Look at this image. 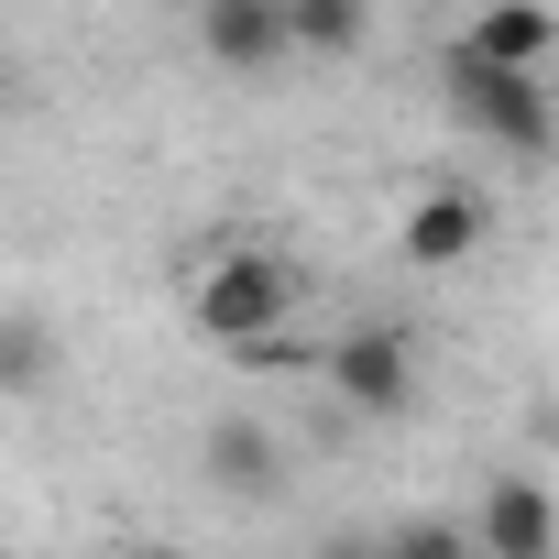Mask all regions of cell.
Wrapping results in <instances>:
<instances>
[{
	"instance_id": "8",
	"label": "cell",
	"mask_w": 559,
	"mask_h": 559,
	"mask_svg": "<svg viewBox=\"0 0 559 559\" xmlns=\"http://www.w3.org/2000/svg\"><path fill=\"white\" fill-rule=\"evenodd\" d=\"M483 230H493V209H483L472 187H417L395 241H406V263H417V274H461V263L483 252Z\"/></svg>"
},
{
	"instance_id": "7",
	"label": "cell",
	"mask_w": 559,
	"mask_h": 559,
	"mask_svg": "<svg viewBox=\"0 0 559 559\" xmlns=\"http://www.w3.org/2000/svg\"><path fill=\"white\" fill-rule=\"evenodd\" d=\"M198 56L219 67V78H274L297 45H286V0H198Z\"/></svg>"
},
{
	"instance_id": "6",
	"label": "cell",
	"mask_w": 559,
	"mask_h": 559,
	"mask_svg": "<svg viewBox=\"0 0 559 559\" xmlns=\"http://www.w3.org/2000/svg\"><path fill=\"white\" fill-rule=\"evenodd\" d=\"M198 483L219 504H274L286 493V439H274L263 417H209L198 428Z\"/></svg>"
},
{
	"instance_id": "5",
	"label": "cell",
	"mask_w": 559,
	"mask_h": 559,
	"mask_svg": "<svg viewBox=\"0 0 559 559\" xmlns=\"http://www.w3.org/2000/svg\"><path fill=\"white\" fill-rule=\"evenodd\" d=\"M450 67H483V78H548L559 67V12H537V0H493V12H472L450 34Z\"/></svg>"
},
{
	"instance_id": "12",
	"label": "cell",
	"mask_w": 559,
	"mask_h": 559,
	"mask_svg": "<svg viewBox=\"0 0 559 559\" xmlns=\"http://www.w3.org/2000/svg\"><path fill=\"white\" fill-rule=\"evenodd\" d=\"M241 373H319V341H308V330H286V341L241 352Z\"/></svg>"
},
{
	"instance_id": "3",
	"label": "cell",
	"mask_w": 559,
	"mask_h": 559,
	"mask_svg": "<svg viewBox=\"0 0 559 559\" xmlns=\"http://www.w3.org/2000/svg\"><path fill=\"white\" fill-rule=\"evenodd\" d=\"M450 121H461L472 143H493L504 165H548V154H559V88H548V78L450 67Z\"/></svg>"
},
{
	"instance_id": "10",
	"label": "cell",
	"mask_w": 559,
	"mask_h": 559,
	"mask_svg": "<svg viewBox=\"0 0 559 559\" xmlns=\"http://www.w3.org/2000/svg\"><path fill=\"white\" fill-rule=\"evenodd\" d=\"M286 45L297 56H362L373 12H362V0H286Z\"/></svg>"
},
{
	"instance_id": "11",
	"label": "cell",
	"mask_w": 559,
	"mask_h": 559,
	"mask_svg": "<svg viewBox=\"0 0 559 559\" xmlns=\"http://www.w3.org/2000/svg\"><path fill=\"white\" fill-rule=\"evenodd\" d=\"M373 548H384V559H472V526H461V515H395Z\"/></svg>"
},
{
	"instance_id": "13",
	"label": "cell",
	"mask_w": 559,
	"mask_h": 559,
	"mask_svg": "<svg viewBox=\"0 0 559 559\" xmlns=\"http://www.w3.org/2000/svg\"><path fill=\"white\" fill-rule=\"evenodd\" d=\"M319 559H384V548H373V526H341V537H330Z\"/></svg>"
},
{
	"instance_id": "4",
	"label": "cell",
	"mask_w": 559,
	"mask_h": 559,
	"mask_svg": "<svg viewBox=\"0 0 559 559\" xmlns=\"http://www.w3.org/2000/svg\"><path fill=\"white\" fill-rule=\"evenodd\" d=\"M461 526H472V559H559V493L537 472H493Z\"/></svg>"
},
{
	"instance_id": "1",
	"label": "cell",
	"mask_w": 559,
	"mask_h": 559,
	"mask_svg": "<svg viewBox=\"0 0 559 559\" xmlns=\"http://www.w3.org/2000/svg\"><path fill=\"white\" fill-rule=\"evenodd\" d=\"M297 308H308V286H297V263L274 252V241H219V252L187 274V319H198V341L230 352V362L263 352V341H286Z\"/></svg>"
},
{
	"instance_id": "14",
	"label": "cell",
	"mask_w": 559,
	"mask_h": 559,
	"mask_svg": "<svg viewBox=\"0 0 559 559\" xmlns=\"http://www.w3.org/2000/svg\"><path fill=\"white\" fill-rule=\"evenodd\" d=\"M132 559H187V548H132Z\"/></svg>"
},
{
	"instance_id": "2",
	"label": "cell",
	"mask_w": 559,
	"mask_h": 559,
	"mask_svg": "<svg viewBox=\"0 0 559 559\" xmlns=\"http://www.w3.org/2000/svg\"><path fill=\"white\" fill-rule=\"evenodd\" d=\"M319 384H330L362 428H395V417H417L428 352H417V330H406V319H362V330L319 341Z\"/></svg>"
},
{
	"instance_id": "9",
	"label": "cell",
	"mask_w": 559,
	"mask_h": 559,
	"mask_svg": "<svg viewBox=\"0 0 559 559\" xmlns=\"http://www.w3.org/2000/svg\"><path fill=\"white\" fill-rule=\"evenodd\" d=\"M67 384V330L45 308H0V395H56Z\"/></svg>"
}]
</instances>
